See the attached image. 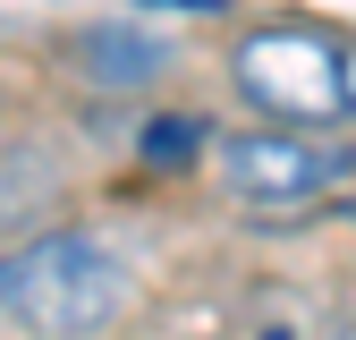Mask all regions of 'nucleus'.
<instances>
[{
  "instance_id": "nucleus-1",
  "label": "nucleus",
  "mask_w": 356,
  "mask_h": 340,
  "mask_svg": "<svg viewBox=\"0 0 356 340\" xmlns=\"http://www.w3.org/2000/svg\"><path fill=\"white\" fill-rule=\"evenodd\" d=\"M136 298V264L102 230H34L17 247H0V323H17L26 340H94L127 315Z\"/></svg>"
},
{
  "instance_id": "nucleus-2",
  "label": "nucleus",
  "mask_w": 356,
  "mask_h": 340,
  "mask_svg": "<svg viewBox=\"0 0 356 340\" xmlns=\"http://www.w3.org/2000/svg\"><path fill=\"white\" fill-rule=\"evenodd\" d=\"M229 77H238V94L272 128L323 137V128L356 119V60H348V42L323 34V26H254V34H238Z\"/></svg>"
},
{
  "instance_id": "nucleus-3",
  "label": "nucleus",
  "mask_w": 356,
  "mask_h": 340,
  "mask_svg": "<svg viewBox=\"0 0 356 340\" xmlns=\"http://www.w3.org/2000/svg\"><path fill=\"white\" fill-rule=\"evenodd\" d=\"M212 170H220V196L246 204V212H297V204H314L331 196L356 153L323 145V137H305V128H238V137H212Z\"/></svg>"
},
{
  "instance_id": "nucleus-4",
  "label": "nucleus",
  "mask_w": 356,
  "mask_h": 340,
  "mask_svg": "<svg viewBox=\"0 0 356 340\" xmlns=\"http://www.w3.org/2000/svg\"><path fill=\"white\" fill-rule=\"evenodd\" d=\"M68 60L94 77V85L127 94V85H153V77H170L178 42H170V34H153V26H85V34L68 42Z\"/></svg>"
},
{
  "instance_id": "nucleus-5",
  "label": "nucleus",
  "mask_w": 356,
  "mask_h": 340,
  "mask_svg": "<svg viewBox=\"0 0 356 340\" xmlns=\"http://www.w3.org/2000/svg\"><path fill=\"white\" fill-rule=\"evenodd\" d=\"M136 153H145V170H195V162L212 153V128H204L195 111H161V119H145Z\"/></svg>"
},
{
  "instance_id": "nucleus-6",
  "label": "nucleus",
  "mask_w": 356,
  "mask_h": 340,
  "mask_svg": "<svg viewBox=\"0 0 356 340\" xmlns=\"http://www.w3.org/2000/svg\"><path fill=\"white\" fill-rule=\"evenodd\" d=\"M323 340H356V307H348V315H331V332H323Z\"/></svg>"
},
{
  "instance_id": "nucleus-7",
  "label": "nucleus",
  "mask_w": 356,
  "mask_h": 340,
  "mask_svg": "<svg viewBox=\"0 0 356 340\" xmlns=\"http://www.w3.org/2000/svg\"><path fill=\"white\" fill-rule=\"evenodd\" d=\"M0 102H9V94H0Z\"/></svg>"
}]
</instances>
